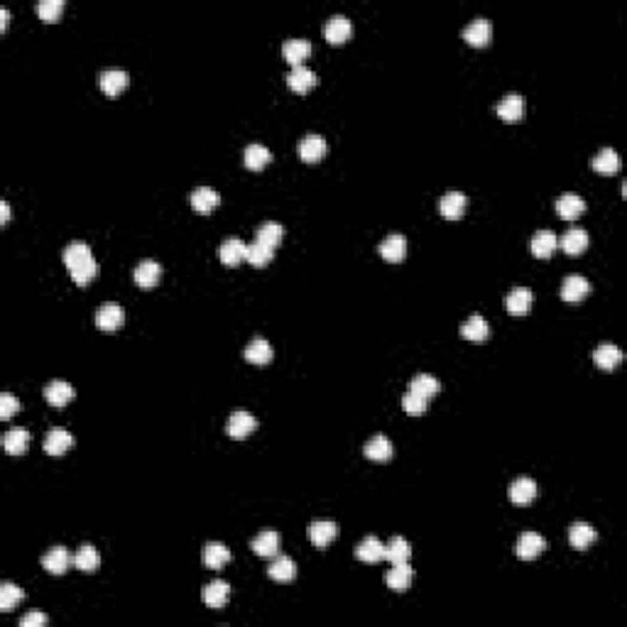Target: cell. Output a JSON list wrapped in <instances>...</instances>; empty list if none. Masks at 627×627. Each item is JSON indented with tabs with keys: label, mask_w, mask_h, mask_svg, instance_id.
<instances>
[{
	"label": "cell",
	"mask_w": 627,
	"mask_h": 627,
	"mask_svg": "<svg viewBox=\"0 0 627 627\" xmlns=\"http://www.w3.org/2000/svg\"><path fill=\"white\" fill-rule=\"evenodd\" d=\"M44 399H47L52 407H66V404L74 399V387L66 380H54L44 387Z\"/></svg>",
	"instance_id": "obj_19"
},
{
	"label": "cell",
	"mask_w": 627,
	"mask_h": 627,
	"mask_svg": "<svg viewBox=\"0 0 627 627\" xmlns=\"http://www.w3.org/2000/svg\"><path fill=\"white\" fill-rule=\"evenodd\" d=\"M324 35H326V40H329L331 44H343V42H348V40H351V35H353V25H351V20L343 18V15H334V18L326 22Z\"/></svg>",
	"instance_id": "obj_15"
},
{
	"label": "cell",
	"mask_w": 627,
	"mask_h": 627,
	"mask_svg": "<svg viewBox=\"0 0 627 627\" xmlns=\"http://www.w3.org/2000/svg\"><path fill=\"white\" fill-rule=\"evenodd\" d=\"M280 542L282 539H280V534H277L275 529H265L251 542V549L263 559H275L277 552H280Z\"/></svg>",
	"instance_id": "obj_12"
},
{
	"label": "cell",
	"mask_w": 627,
	"mask_h": 627,
	"mask_svg": "<svg viewBox=\"0 0 627 627\" xmlns=\"http://www.w3.org/2000/svg\"><path fill=\"white\" fill-rule=\"evenodd\" d=\"M407 390L414 392V395H421L424 399H434L436 395H439V390H441V382L436 380V377H431V375H417L412 382H409Z\"/></svg>",
	"instance_id": "obj_41"
},
{
	"label": "cell",
	"mask_w": 627,
	"mask_h": 627,
	"mask_svg": "<svg viewBox=\"0 0 627 627\" xmlns=\"http://www.w3.org/2000/svg\"><path fill=\"white\" fill-rule=\"evenodd\" d=\"M463 40L470 44V47H488L492 40V25L490 20H475L470 22L463 30Z\"/></svg>",
	"instance_id": "obj_13"
},
{
	"label": "cell",
	"mask_w": 627,
	"mask_h": 627,
	"mask_svg": "<svg viewBox=\"0 0 627 627\" xmlns=\"http://www.w3.org/2000/svg\"><path fill=\"white\" fill-rule=\"evenodd\" d=\"M299 157H302V162L307 164H316L324 159L326 149H329V145H326V140L321 135H307L302 137V142H299Z\"/></svg>",
	"instance_id": "obj_5"
},
{
	"label": "cell",
	"mask_w": 627,
	"mask_h": 627,
	"mask_svg": "<svg viewBox=\"0 0 627 627\" xmlns=\"http://www.w3.org/2000/svg\"><path fill=\"white\" fill-rule=\"evenodd\" d=\"M47 625V615L44 613H27L25 618L20 620V627H42Z\"/></svg>",
	"instance_id": "obj_50"
},
{
	"label": "cell",
	"mask_w": 627,
	"mask_h": 627,
	"mask_svg": "<svg viewBox=\"0 0 627 627\" xmlns=\"http://www.w3.org/2000/svg\"><path fill=\"white\" fill-rule=\"evenodd\" d=\"M460 336H463L465 341L483 343V341H488V336H490V326H488V321L483 319L480 314H473L463 326H460Z\"/></svg>",
	"instance_id": "obj_29"
},
{
	"label": "cell",
	"mask_w": 627,
	"mask_h": 627,
	"mask_svg": "<svg viewBox=\"0 0 627 627\" xmlns=\"http://www.w3.org/2000/svg\"><path fill=\"white\" fill-rule=\"evenodd\" d=\"M127 74L123 69H105L101 76H98V84H101V91L105 93V96L115 98L120 96V93L127 88Z\"/></svg>",
	"instance_id": "obj_10"
},
{
	"label": "cell",
	"mask_w": 627,
	"mask_h": 627,
	"mask_svg": "<svg viewBox=\"0 0 627 627\" xmlns=\"http://www.w3.org/2000/svg\"><path fill=\"white\" fill-rule=\"evenodd\" d=\"M532 302H534V294L527 290V287H515V290L507 294V299H505V307H507L510 314L525 316L532 309Z\"/></svg>",
	"instance_id": "obj_20"
},
{
	"label": "cell",
	"mask_w": 627,
	"mask_h": 627,
	"mask_svg": "<svg viewBox=\"0 0 627 627\" xmlns=\"http://www.w3.org/2000/svg\"><path fill=\"white\" fill-rule=\"evenodd\" d=\"M74 564H76V569L84 571V574H93V571H98V564H101L98 549H93L91 544L81 547L79 552H76V557H74Z\"/></svg>",
	"instance_id": "obj_44"
},
{
	"label": "cell",
	"mask_w": 627,
	"mask_h": 627,
	"mask_svg": "<svg viewBox=\"0 0 627 627\" xmlns=\"http://www.w3.org/2000/svg\"><path fill=\"white\" fill-rule=\"evenodd\" d=\"M25 601V591L15 584H3L0 586V610L3 613H10Z\"/></svg>",
	"instance_id": "obj_45"
},
{
	"label": "cell",
	"mask_w": 627,
	"mask_h": 627,
	"mask_svg": "<svg viewBox=\"0 0 627 627\" xmlns=\"http://www.w3.org/2000/svg\"><path fill=\"white\" fill-rule=\"evenodd\" d=\"M544 549H547V542H544L542 534H537V532H525V534L517 539L515 554H517L522 562H532V559L539 557Z\"/></svg>",
	"instance_id": "obj_6"
},
{
	"label": "cell",
	"mask_w": 627,
	"mask_h": 627,
	"mask_svg": "<svg viewBox=\"0 0 627 627\" xmlns=\"http://www.w3.org/2000/svg\"><path fill=\"white\" fill-rule=\"evenodd\" d=\"M8 22H10V13L8 8L0 10V30H8Z\"/></svg>",
	"instance_id": "obj_52"
},
{
	"label": "cell",
	"mask_w": 627,
	"mask_h": 627,
	"mask_svg": "<svg viewBox=\"0 0 627 627\" xmlns=\"http://www.w3.org/2000/svg\"><path fill=\"white\" fill-rule=\"evenodd\" d=\"M559 246L564 248L566 255H581L588 248V233L584 228H569L562 236Z\"/></svg>",
	"instance_id": "obj_36"
},
{
	"label": "cell",
	"mask_w": 627,
	"mask_h": 627,
	"mask_svg": "<svg viewBox=\"0 0 627 627\" xmlns=\"http://www.w3.org/2000/svg\"><path fill=\"white\" fill-rule=\"evenodd\" d=\"M596 539H598L596 529H593L591 525H586V522H576V525L569 529V542H571V547H574V549H581V552L591 547V544L596 542Z\"/></svg>",
	"instance_id": "obj_40"
},
{
	"label": "cell",
	"mask_w": 627,
	"mask_h": 627,
	"mask_svg": "<svg viewBox=\"0 0 627 627\" xmlns=\"http://www.w3.org/2000/svg\"><path fill=\"white\" fill-rule=\"evenodd\" d=\"M221 204V194L214 191L211 186H199L191 191V209L199 211V214H211L214 209H218Z\"/></svg>",
	"instance_id": "obj_23"
},
{
	"label": "cell",
	"mask_w": 627,
	"mask_h": 627,
	"mask_svg": "<svg viewBox=\"0 0 627 627\" xmlns=\"http://www.w3.org/2000/svg\"><path fill=\"white\" fill-rule=\"evenodd\" d=\"M532 255H534V258H539V260H547V258H552L554 255V251H557L559 248V238H557V233H552V231H539V233H534V238H532Z\"/></svg>",
	"instance_id": "obj_28"
},
{
	"label": "cell",
	"mask_w": 627,
	"mask_h": 627,
	"mask_svg": "<svg viewBox=\"0 0 627 627\" xmlns=\"http://www.w3.org/2000/svg\"><path fill=\"white\" fill-rule=\"evenodd\" d=\"M71 562H74V559H71V554L66 552L64 547H54L42 557V569L52 576H62L69 571Z\"/></svg>",
	"instance_id": "obj_7"
},
{
	"label": "cell",
	"mask_w": 627,
	"mask_h": 627,
	"mask_svg": "<svg viewBox=\"0 0 627 627\" xmlns=\"http://www.w3.org/2000/svg\"><path fill=\"white\" fill-rule=\"evenodd\" d=\"M255 429H258V419H255L253 414H248L246 409H236L228 419V426H226L231 439H238V441L248 439Z\"/></svg>",
	"instance_id": "obj_2"
},
{
	"label": "cell",
	"mask_w": 627,
	"mask_h": 627,
	"mask_svg": "<svg viewBox=\"0 0 627 627\" xmlns=\"http://www.w3.org/2000/svg\"><path fill=\"white\" fill-rule=\"evenodd\" d=\"M497 115L505 120V123H517L525 115V98L517 96V93H510L505 96L500 103H497Z\"/></svg>",
	"instance_id": "obj_21"
},
{
	"label": "cell",
	"mask_w": 627,
	"mask_h": 627,
	"mask_svg": "<svg viewBox=\"0 0 627 627\" xmlns=\"http://www.w3.org/2000/svg\"><path fill=\"white\" fill-rule=\"evenodd\" d=\"M356 557L365 564H380L385 562V544H382L377 537H365L363 542L358 544Z\"/></svg>",
	"instance_id": "obj_25"
},
{
	"label": "cell",
	"mask_w": 627,
	"mask_h": 627,
	"mask_svg": "<svg viewBox=\"0 0 627 627\" xmlns=\"http://www.w3.org/2000/svg\"><path fill=\"white\" fill-rule=\"evenodd\" d=\"M18 412H20V402L13 395H3V397H0V419L8 421V419H13Z\"/></svg>",
	"instance_id": "obj_49"
},
{
	"label": "cell",
	"mask_w": 627,
	"mask_h": 627,
	"mask_svg": "<svg viewBox=\"0 0 627 627\" xmlns=\"http://www.w3.org/2000/svg\"><path fill=\"white\" fill-rule=\"evenodd\" d=\"M10 221V206L8 201H0V223H8Z\"/></svg>",
	"instance_id": "obj_51"
},
{
	"label": "cell",
	"mask_w": 627,
	"mask_h": 627,
	"mask_svg": "<svg viewBox=\"0 0 627 627\" xmlns=\"http://www.w3.org/2000/svg\"><path fill=\"white\" fill-rule=\"evenodd\" d=\"M282 238H285V228H282L280 223H275V221H268V223H263L258 228V233H255V241L263 243V246H268V248H272V251L280 246Z\"/></svg>",
	"instance_id": "obj_42"
},
{
	"label": "cell",
	"mask_w": 627,
	"mask_h": 627,
	"mask_svg": "<svg viewBox=\"0 0 627 627\" xmlns=\"http://www.w3.org/2000/svg\"><path fill=\"white\" fill-rule=\"evenodd\" d=\"M268 576L272 581H280V584H290L297 576V564L290 557H275V562L268 569Z\"/></svg>",
	"instance_id": "obj_34"
},
{
	"label": "cell",
	"mask_w": 627,
	"mask_h": 627,
	"mask_svg": "<svg viewBox=\"0 0 627 627\" xmlns=\"http://www.w3.org/2000/svg\"><path fill=\"white\" fill-rule=\"evenodd\" d=\"M162 280V265L154 263V260H142L135 268V282L142 290H152L157 287V282Z\"/></svg>",
	"instance_id": "obj_17"
},
{
	"label": "cell",
	"mask_w": 627,
	"mask_h": 627,
	"mask_svg": "<svg viewBox=\"0 0 627 627\" xmlns=\"http://www.w3.org/2000/svg\"><path fill=\"white\" fill-rule=\"evenodd\" d=\"M392 453H395V448H392V443L387 436H373V439L365 443V458L377 460V463L390 460Z\"/></svg>",
	"instance_id": "obj_35"
},
{
	"label": "cell",
	"mask_w": 627,
	"mask_h": 627,
	"mask_svg": "<svg viewBox=\"0 0 627 627\" xmlns=\"http://www.w3.org/2000/svg\"><path fill=\"white\" fill-rule=\"evenodd\" d=\"M380 258L385 260V263H402L404 255H407V241H404V236H399V233H392V236H387L385 241L380 243Z\"/></svg>",
	"instance_id": "obj_11"
},
{
	"label": "cell",
	"mask_w": 627,
	"mask_h": 627,
	"mask_svg": "<svg viewBox=\"0 0 627 627\" xmlns=\"http://www.w3.org/2000/svg\"><path fill=\"white\" fill-rule=\"evenodd\" d=\"M243 356H246L248 363H253V365H268L275 353H272V346L265 341V338H255V341L248 343Z\"/></svg>",
	"instance_id": "obj_38"
},
{
	"label": "cell",
	"mask_w": 627,
	"mask_h": 627,
	"mask_svg": "<svg viewBox=\"0 0 627 627\" xmlns=\"http://www.w3.org/2000/svg\"><path fill=\"white\" fill-rule=\"evenodd\" d=\"M593 169L598 172V174H615V172L620 169V157L618 152H615L613 147H606L601 149V152L593 157Z\"/></svg>",
	"instance_id": "obj_43"
},
{
	"label": "cell",
	"mask_w": 627,
	"mask_h": 627,
	"mask_svg": "<svg viewBox=\"0 0 627 627\" xmlns=\"http://www.w3.org/2000/svg\"><path fill=\"white\" fill-rule=\"evenodd\" d=\"M282 54L292 66H302L304 59H309V54H312V44L307 40H287L282 44Z\"/></svg>",
	"instance_id": "obj_37"
},
{
	"label": "cell",
	"mask_w": 627,
	"mask_h": 627,
	"mask_svg": "<svg viewBox=\"0 0 627 627\" xmlns=\"http://www.w3.org/2000/svg\"><path fill=\"white\" fill-rule=\"evenodd\" d=\"M338 537V527L329 520H316V522L309 525V539H312L314 547L326 549L331 542Z\"/></svg>",
	"instance_id": "obj_16"
},
{
	"label": "cell",
	"mask_w": 627,
	"mask_h": 627,
	"mask_svg": "<svg viewBox=\"0 0 627 627\" xmlns=\"http://www.w3.org/2000/svg\"><path fill=\"white\" fill-rule=\"evenodd\" d=\"M270 159H272L270 149L265 147V145H258V142H255V145H248L246 147V154H243V162H246V167L251 169V172L265 169L270 164Z\"/></svg>",
	"instance_id": "obj_39"
},
{
	"label": "cell",
	"mask_w": 627,
	"mask_h": 627,
	"mask_svg": "<svg viewBox=\"0 0 627 627\" xmlns=\"http://www.w3.org/2000/svg\"><path fill=\"white\" fill-rule=\"evenodd\" d=\"M228 562H231V552H228V547H226V544H221V542L206 544V549H204V566H206V569L218 571V569H223Z\"/></svg>",
	"instance_id": "obj_32"
},
{
	"label": "cell",
	"mask_w": 627,
	"mask_h": 627,
	"mask_svg": "<svg viewBox=\"0 0 627 627\" xmlns=\"http://www.w3.org/2000/svg\"><path fill=\"white\" fill-rule=\"evenodd\" d=\"M426 402H429V399H424L421 395H414V392H409V390H407V395L402 397V407L409 417H421V414L426 412Z\"/></svg>",
	"instance_id": "obj_48"
},
{
	"label": "cell",
	"mask_w": 627,
	"mask_h": 627,
	"mask_svg": "<svg viewBox=\"0 0 627 627\" xmlns=\"http://www.w3.org/2000/svg\"><path fill=\"white\" fill-rule=\"evenodd\" d=\"M439 211L446 221H458L463 218L465 211V196L460 191H446L439 201Z\"/></svg>",
	"instance_id": "obj_22"
},
{
	"label": "cell",
	"mask_w": 627,
	"mask_h": 627,
	"mask_svg": "<svg viewBox=\"0 0 627 627\" xmlns=\"http://www.w3.org/2000/svg\"><path fill=\"white\" fill-rule=\"evenodd\" d=\"M316 84H319L316 74L304 64L302 66H292V71L287 74V86H290L294 93H309Z\"/></svg>",
	"instance_id": "obj_9"
},
{
	"label": "cell",
	"mask_w": 627,
	"mask_h": 627,
	"mask_svg": "<svg viewBox=\"0 0 627 627\" xmlns=\"http://www.w3.org/2000/svg\"><path fill=\"white\" fill-rule=\"evenodd\" d=\"M123 324H125V312L118 304L108 302L96 312V326L101 331H105V334H113V331H118Z\"/></svg>",
	"instance_id": "obj_3"
},
{
	"label": "cell",
	"mask_w": 627,
	"mask_h": 627,
	"mask_svg": "<svg viewBox=\"0 0 627 627\" xmlns=\"http://www.w3.org/2000/svg\"><path fill=\"white\" fill-rule=\"evenodd\" d=\"M385 581H387V588H390V591L404 593L409 586H412V581H414V571H412V566H409V564H397V566H392V569L387 571Z\"/></svg>",
	"instance_id": "obj_18"
},
{
	"label": "cell",
	"mask_w": 627,
	"mask_h": 627,
	"mask_svg": "<svg viewBox=\"0 0 627 627\" xmlns=\"http://www.w3.org/2000/svg\"><path fill=\"white\" fill-rule=\"evenodd\" d=\"M71 446H74V436L64 426H52L49 434L44 436V453L47 456H64Z\"/></svg>",
	"instance_id": "obj_4"
},
{
	"label": "cell",
	"mask_w": 627,
	"mask_h": 627,
	"mask_svg": "<svg viewBox=\"0 0 627 627\" xmlns=\"http://www.w3.org/2000/svg\"><path fill=\"white\" fill-rule=\"evenodd\" d=\"M537 497V483L532 478H517L510 485V500L515 505H529Z\"/></svg>",
	"instance_id": "obj_33"
},
{
	"label": "cell",
	"mask_w": 627,
	"mask_h": 627,
	"mask_svg": "<svg viewBox=\"0 0 627 627\" xmlns=\"http://www.w3.org/2000/svg\"><path fill=\"white\" fill-rule=\"evenodd\" d=\"M584 211H586V201L579 196V194L569 191V194H562V196H559V201H557L559 218L576 221V218H581V214H584Z\"/></svg>",
	"instance_id": "obj_14"
},
{
	"label": "cell",
	"mask_w": 627,
	"mask_h": 627,
	"mask_svg": "<svg viewBox=\"0 0 627 627\" xmlns=\"http://www.w3.org/2000/svg\"><path fill=\"white\" fill-rule=\"evenodd\" d=\"M272 258H275V251L268 248V246H263V243L255 241L253 246H248L246 260L253 265V268H265V265L272 263Z\"/></svg>",
	"instance_id": "obj_46"
},
{
	"label": "cell",
	"mask_w": 627,
	"mask_h": 627,
	"mask_svg": "<svg viewBox=\"0 0 627 627\" xmlns=\"http://www.w3.org/2000/svg\"><path fill=\"white\" fill-rule=\"evenodd\" d=\"M27 446H30V431L22 429V426H13L3 439V448L8 456H22Z\"/></svg>",
	"instance_id": "obj_27"
},
{
	"label": "cell",
	"mask_w": 627,
	"mask_h": 627,
	"mask_svg": "<svg viewBox=\"0 0 627 627\" xmlns=\"http://www.w3.org/2000/svg\"><path fill=\"white\" fill-rule=\"evenodd\" d=\"M246 253H248L246 243L238 241V238H228V241H223V246H221L218 258L226 268H236V265H241L243 260H246Z\"/></svg>",
	"instance_id": "obj_24"
},
{
	"label": "cell",
	"mask_w": 627,
	"mask_h": 627,
	"mask_svg": "<svg viewBox=\"0 0 627 627\" xmlns=\"http://www.w3.org/2000/svg\"><path fill=\"white\" fill-rule=\"evenodd\" d=\"M64 265L71 272V280L79 287L91 285L98 275V263L93 260V253L86 243H71L64 251Z\"/></svg>",
	"instance_id": "obj_1"
},
{
	"label": "cell",
	"mask_w": 627,
	"mask_h": 627,
	"mask_svg": "<svg viewBox=\"0 0 627 627\" xmlns=\"http://www.w3.org/2000/svg\"><path fill=\"white\" fill-rule=\"evenodd\" d=\"M591 290H593V287H591V282H588L586 277L571 275V277H566L564 285H562V299H564V302H571V304L584 302L588 294H591Z\"/></svg>",
	"instance_id": "obj_8"
},
{
	"label": "cell",
	"mask_w": 627,
	"mask_h": 627,
	"mask_svg": "<svg viewBox=\"0 0 627 627\" xmlns=\"http://www.w3.org/2000/svg\"><path fill=\"white\" fill-rule=\"evenodd\" d=\"M231 598V586L226 581H211V584L204 588V603L214 610H221L228 603Z\"/></svg>",
	"instance_id": "obj_30"
},
{
	"label": "cell",
	"mask_w": 627,
	"mask_h": 627,
	"mask_svg": "<svg viewBox=\"0 0 627 627\" xmlns=\"http://www.w3.org/2000/svg\"><path fill=\"white\" fill-rule=\"evenodd\" d=\"M35 13L40 15V20L47 22V25L59 22V18H62L64 13V0H44V3H40L35 8Z\"/></svg>",
	"instance_id": "obj_47"
},
{
	"label": "cell",
	"mask_w": 627,
	"mask_h": 627,
	"mask_svg": "<svg viewBox=\"0 0 627 627\" xmlns=\"http://www.w3.org/2000/svg\"><path fill=\"white\" fill-rule=\"evenodd\" d=\"M593 363L598 365L601 370H615L620 363H623V351H620L618 346H613V343H603V346L596 348V353H593Z\"/></svg>",
	"instance_id": "obj_26"
},
{
	"label": "cell",
	"mask_w": 627,
	"mask_h": 627,
	"mask_svg": "<svg viewBox=\"0 0 627 627\" xmlns=\"http://www.w3.org/2000/svg\"><path fill=\"white\" fill-rule=\"evenodd\" d=\"M409 559H412V547H409L404 537H392L390 544H385V562L397 566L409 564Z\"/></svg>",
	"instance_id": "obj_31"
}]
</instances>
